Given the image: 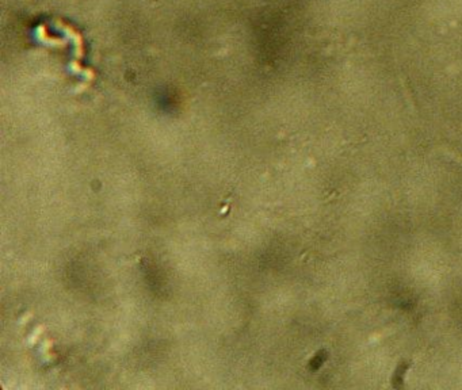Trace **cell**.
I'll return each mask as SVG.
<instances>
[{
    "mask_svg": "<svg viewBox=\"0 0 462 390\" xmlns=\"http://www.w3.org/2000/svg\"><path fill=\"white\" fill-rule=\"evenodd\" d=\"M457 68H458V70H459V71H462V61H461V62H459V65H458Z\"/></svg>",
    "mask_w": 462,
    "mask_h": 390,
    "instance_id": "6da1fadb",
    "label": "cell"
}]
</instances>
